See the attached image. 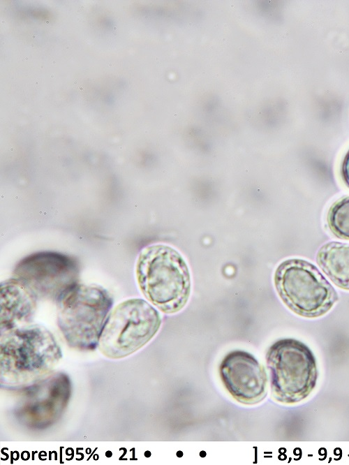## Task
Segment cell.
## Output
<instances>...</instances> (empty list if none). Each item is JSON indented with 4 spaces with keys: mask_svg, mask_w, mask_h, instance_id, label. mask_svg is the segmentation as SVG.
I'll return each instance as SVG.
<instances>
[{
    "mask_svg": "<svg viewBox=\"0 0 349 465\" xmlns=\"http://www.w3.org/2000/svg\"><path fill=\"white\" fill-rule=\"evenodd\" d=\"M1 386L24 389L51 374L62 354L54 337L39 325H24L1 332Z\"/></svg>",
    "mask_w": 349,
    "mask_h": 465,
    "instance_id": "6da1fadb",
    "label": "cell"
},
{
    "mask_svg": "<svg viewBox=\"0 0 349 465\" xmlns=\"http://www.w3.org/2000/svg\"><path fill=\"white\" fill-rule=\"evenodd\" d=\"M143 295L165 313L181 310L190 297L191 280L185 260L174 248L154 244L144 249L135 268Z\"/></svg>",
    "mask_w": 349,
    "mask_h": 465,
    "instance_id": "7a4b0ae2",
    "label": "cell"
},
{
    "mask_svg": "<svg viewBox=\"0 0 349 465\" xmlns=\"http://www.w3.org/2000/svg\"><path fill=\"white\" fill-rule=\"evenodd\" d=\"M113 300L103 288L77 283L57 302V323L68 345L94 350Z\"/></svg>",
    "mask_w": 349,
    "mask_h": 465,
    "instance_id": "3957f363",
    "label": "cell"
},
{
    "mask_svg": "<svg viewBox=\"0 0 349 465\" xmlns=\"http://www.w3.org/2000/svg\"><path fill=\"white\" fill-rule=\"evenodd\" d=\"M272 396L284 404L299 403L316 386L318 369L311 350L292 338L272 344L266 356Z\"/></svg>",
    "mask_w": 349,
    "mask_h": 465,
    "instance_id": "277c9868",
    "label": "cell"
},
{
    "mask_svg": "<svg viewBox=\"0 0 349 465\" xmlns=\"http://www.w3.org/2000/svg\"><path fill=\"white\" fill-rule=\"evenodd\" d=\"M276 291L285 306L305 318L327 313L338 301V293L320 270L301 258L282 261L274 274Z\"/></svg>",
    "mask_w": 349,
    "mask_h": 465,
    "instance_id": "5b68a950",
    "label": "cell"
},
{
    "mask_svg": "<svg viewBox=\"0 0 349 465\" xmlns=\"http://www.w3.org/2000/svg\"><path fill=\"white\" fill-rule=\"evenodd\" d=\"M161 325L160 313L147 301L126 300L109 313L99 337L98 350L110 359L127 357L149 342Z\"/></svg>",
    "mask_w": 349,
    "mask_h": 465,
    "instance_id": "8992f818",
    "label": "cell"
},
{
    "mask_svg": "<svg viewBox=\"0 0 349 465\" xmlns=\"http://www.w3.org/2000/svg\"><path fill=\"white\" fill-rule=\"evenodd\" d=\"M80 265L75 258L52 251H39L22 259L14 268V278L37 297L57 302L78 283Z\"/></svg>",
    "mask_w": 349,
    "mask_h": 465,
    "instance_id": "52a82bcc",
    "label": "cell"
},
{
    "mask_svg": "<svg viewBox=\"0 0 349 465\" xmlns=\"http://www.w3.org/2000/svg\"><path fill=\"white\" fill-rule=\"evenodd\" d=\"M24 389L15 415L28 427L43 429L63 414L70 397L71 383L68 375L57 372Z\"/></svg>",
    "mask_w": 349,
    "mask_h": 465,
    "instance_id": "ba28073f",
    "label": "cell"
},
{
    "mask_svg": "<svg viewBox=\"0 0 349 465\" xmlns=\"http://www.w3.org/2000/svg\"><path fill=\"white\" fill-rule=\"evenodd\" d=\"M218 373L225 390L240 404L255 405L267 394L268 377L265 367L248 352H229L221 360Z\"/></svg>",
    "mask_w": 349,
    "mask_h": 465,
    "instance_id": "9c48e42d",
    "label": "cell"
},
{
    "mask_svg": "<svg viewBox=\"0 0 349 465\" xmlns=\"http://www.w3.org/2000/svg\"><path fill=\"white\" fill-rule=\"evenodd\" d=\"M1 332L26 325L36 308V295L24 283L12 278L1 283Z\"/></svg>",
    "mask_w": 349,
    "mask_h": 465,
    "instance_id": "30bf717a",
    "label": "cell"
},
{
    "mask_svg": "<svg viewBox=\"0 0 349 465\" xmlns=\"http://www.w3.org/2000/svg\"><path fill=\"white\" fill-rule=\"evenodd\" d=\"M316 262L336 286L349 290V244L329 242L323 244L317 253Z\"/></svg>",
    "mask_w": 349,
    "mask_h": 465,
    "instance_id": "8fae6325",
    "label": "cell"
},
{
    "mask_svg": "<svg viewBox=\"0 0 349 465\" xmlns=\"http://www.w3.org/2000/svg\"><path fill=\"white\" fill-rule=\"evenodd\" d=\"M327 223L334 236L349 240V195L341 198L330 206Z\"/></svg>",
    "mask_w": 349,
    "mask_h": 465,
    "instance_id": "7c38bea8",
    "label": "cell"
},
{
    "mask_svg": "<svg viewBox=\"0 0 349 465\" xmlns=\"http://www.w3.org/2000/svg\"><path fill=\"white\" fill-rule=\"evenodd\" d=\"M339 174L342 182L349 188V149L341 160Z\"/></svg>",
    "mask_w": 349,
    "mask_h": 465,
    "instance_id": "4fadbf2b",
    "label": "cell"
}]
</instances>
